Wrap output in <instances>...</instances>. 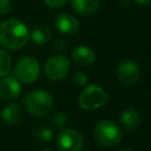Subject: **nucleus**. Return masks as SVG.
Instances as JSON below:
<instances>
[{"mask_svg":"<svg viewBox=\"0 0 151 151\" xmlns=\"http://www.w3.org/2000/svg\"><path fill=\"white\" fill-rule=\"evenodd\" d=\"M119 151H132V150H129V149H124V150H119Z\"/></svg>","mask_w":151,"mask_h":151,"instance_id":"393cba45","label":"nucleus"},{"mask_svg":"<svg viewBox=\"0 0 151 151\" xmlns=\"http://www.w3.org/2000/svg\"><path fill=\"white\" fill-rule=\"evenodd\" d=\"M93 136L100 145L111 147L120 143L123 133L120 127L114 122L109 119H103L94 125Z\"/></svg>","mask_w":151,"mask_h":151,"instance_id":"7ed1b4c3","label":"nucleus"},{"mask_svg":"<svg viewBox=\"0 0 151 151\" xmlns=\"http://www.w3.org/2000/svg\"><path fill=\"white\" fill-rule=\"evenodd\" d=\"M54 26L61 34L72 35L79 31L80 24L74 15L70 13H61L55 18Z\"/></svg>","mask_w":151,"mask_h":151,"instance_id":"9d476101","label":"nucleus"},{"mask_svg":"<svg viewBox=\"0 0 151 151\" xmlns=\"http://www.w3.org/2000/svg\"><path fill=\"white\" fill-rule=\"evenodd\" d=\"M12 68V59L11 55L0 48V78H4L9 74Z\"/></svg>","mask_w":151,"mask_h":151,"instance_id":"f3484780","label":"nucleus"},{"mask_svg":"<svg viewBox=\"0 0 151 151\" xmlns=\"http://www.w3.org/2000/svg\"><path fill=\"white\" fill-rule=\"evenodd\" d=\"M83 136L78 130L64 129L57 136V146L59 151H81Z\"/></svg>","mask_w":151,"mask_h":151,"instance_id":"6e6552de","label":"nucleus"},{"mask_svg":"<svg viewBox=\"0 0 151 151\" xmlns=\"http://www.w3.org/2000/svg\"><path fill=\"white\" fill-rule=\"evenodd\" d=\"M1 117L7 124H15L22 117V107L18 103L6 105L1 111Z\"/></svg>","mask_w":151,"mask_h":151,"instance_id":"4468645a","label":"nucleus"},{"mask_svg":"<svg viewBox=\"0 0 151 151\" xmlns=\"http://www.w3.org/2000/svg\"><path fill=\"white\" fill-rule=\"evenodd\" d=\"M71 59L74 64L80 67H88L96 60V53L92 48L85 45H79L74 47L71 52Z\"/></svg>","mask_w":151,"mask_h":151,"instance_id":"9b49d317","label":"nucleus"},{"mask_svg":"<svg viewBox=\"0 0 151 151\" xmlns=\"http://www.w3.org/2000/svg\"><path fill=\"white\" fill-rule=\"evenodd\" d=\"M138 5H150L151 4V0H134Z\"/></svg>","mask_w":151,"mask_h":151,"instance_id":"5701e85b","label":"nucleus"},{"mask_svg":"<svg viewBox=\"0 0 151 151\" xmlns=\"http://www.w3.org/2000/svg\"><path fill=\"white\" fill-rule=\"evenodd\" d=\"M109 100L107 92L99 85H88L79 94L78 103L83 110L92 111L103 107Z\"/></svg>","mask_w":151,"mask_h":151,"instance_id":"20e7f679","label":"nucleus"},{"mask_svg":"<svg viewBox=\"0 0 151 151\" xmlns=\"http://www.w3.org/2000/svg\"><path fill=\"white\" fill-rule=\"evenodd\" d=\"M99 0H71L72 9L80 15H91L99 8Z\"/></svg>","mask_w":151,"mask_h":151,"instance_id":"ddd939ff","label":"nucleus"},{"mask_svg":"<svg viewBox=\"0 0 151 151\" xmlns=\"http://www.w3.org/2000/svg\"><path fill=\"white\" fill-rule=\"evenodd\" d=\"M14 76L17 79L25 84L35 81L40 76V64L33 57H22L18 60L14 67Z\"/></svg>","mask_w":151,"mask_h":151,"instance_id":"423d86ee","label":"nucleus"},{"mask_svg":"<svg viewBox=\"0 0 151 151\" xmlns=\"http://www.w3.org/2000/svg\"><path fill=\"white\" fill-rule=\"evenodd\" d=\"M72 81L77 85V86H85L87 83V77L85 73L80 72V71H76L72 76Z\"/></svg>","mask_w":151,"mask_h":151,"instance_id":"6ab92c4d","label":"nucleus"},{"mask_svg":"<svg viewBox=\"0 0 151 151\" xmlns=\"http://www.w3.org/2000/svg\"><path fill=\"white\" fill-rule=\"evenodd\" d=\"M71 68L70 59L64 54H54L51 55L45 65H44V73L47 79L52 81H58L64 79Z\"/></svg>","mask_w":151,"mask_h":151,"instance_id":"39448f33","label":"nucleus"},{"mask_svg":"<svg viewBox=\"0 0 151 151\" xmlns=\"http://www.w3.org/2000/svg\"><path fill=\"white\" fill-rule=\"evenodd\" d=\"M53 137V130L47 125H39L33 130V138L38 142H50Z\"/></svg>","mask_w":151,"mask_h":151,"instance_id":"dca6fc26","label":"nucleus"},{"mask_svg":"<svg viewBox=\"0 0 151 151\" xmlns=\"http://www.w3.org/2000/svg\"><path fill=\"white\" fill-rule=\"evenodd\" d=\"M22 104L28 113L33 116H45L52 110L54 100L51 93L47 91L35 90L25 96Z\"/></svg>","mask_w":151,"mask_h":151,"instance_id":"f03ea898","label":"nucleus"},{"mask_svg":"<svg viewBox=\"0 0 151 151\" xmlns=\"http://www.w3.org/2000/svg\"><path fill=\"white\" fill-rule=\"evenodd\" d=\"M41 151H53V150H51V149H44V150H41Z\"/></svg>","mask_w":151,"mask_h":151,"instance_id":"b1692460","label":"nucleus"},{"mask_svg":"<svg viewBox=\"0 0 151 151\" xmlns=\"http://www.w3.org/2000/svg\"><path fill=\"white\" fill-rule=\"evenodd\" d=\"M21 92L20 81L15 76H6L0 81V97L5 100H14Z\"/></svg>","mask_w":151,"mask_h":151,"instance_id":"1a4fd4ad","label":"nucleus"},{"mask_svg":"<svg viewBox=\"0 0 151 151\" xmlns=\"http://www.w3.org/2000/svg\"><path fill=\"white\" fill-rule=\"evenodd\" d=\"M120 123L125 131L132 132L138 127L140 123V116L137 112V110L132 107H127L123 110L120 113Z\"/></svg>","mask_w":151,"mask_h":151,"instance_id":"f8f14e48","label":"nucleus"},{"mask_svg":"<svg viewBox=\"0 0 151 151\" xmlns=\"http://www.w3.org/2000/svg\"><path fill=\"white\" fill-rule=\"evenodd\" d=\"M11 9V1L9 0H0V15L6 14Z\"/></svg>","mask_w":151,"mask_h":151,"instance_id":"412c9836","label":"nucleus"},{"mask_svg":"<svg viewBox=\"0 0 151 151\" xmlns=\"http://www.w3.org/2000/svg\"><path fill=\"white\" fill-rule=\"evenodd\" d=\"M29 40L27 26L19 19H6L0 24V45L7 50H20Z\"/></svg>","mask_w":151,"mask_h":151,"instance_id":"f257e3e1","label":"nucleus"},{"mask_svg":"<svg viewBox=\"0 0 151 151\" xmlns=\"http://www.w3.org/2000/svg\"><path fill=\"white\" fill-rule=\"evenodd\" d=\"M51 38H52V31L46 25L35 26L29 32V39L35 45H45L51 40Z\"/></svg>","mask_w":151,"mask_h":151,"instance_id":"2eb2a0df","label":"nucleus"},{"mask_svg":"<svg viewBox=\"0 0 151 151\" xmlns=\"http://www.w3.org/2000/svg\"><path fill=\"white\" fill-rule=\"evenodd\" d=\"M140 77V70L136 61L131 59L122 60L117 66V78L124 86H134Z\"/></svg>","mask_w":151,"mask_h":151,"instance_id":"0eeeda50","label":"nucleus"},{"mask_svg":"<svg viewBox=\"0 0 151 151\" xmlns=\"http://www.w3.org/2000/svg\"><path fill=\"white\" fill-rule=\"evenodd\" d=\"M51 120H52L53 125H55L57 127H64L67 124V116L61 111H57L53 113Z\"/></svg>","mask_w":151,"mask_h":151,"instance_id":"a211bd4d","label":"nucleus"},{"mask_svg":"<svg viewBox=\"0 0 151 151\" xmlns=\"http://www.w3.org/2000/svg\"><path fill=\"white\" fill-rule=\"evenodd\" d=\"M54 46H55V50H59V51H61V50L66 48V46H67V42H66L64 39H58V40L54 42Z\"/></svg>","mask_w":151,"mask_h":151,"instance_id":"4be33fe9","label":"nucleus"},{"mask_svg":"<svg viewBox=\"0 0 151 151\" xmlns=\"http://www.w3.org/2000/svg\"><path fill=\"white\" fill-rule=\"evenodd\" d=\"M44 2L50 8H60L67 2V0H44Z\"/></svg>","mask_w":151,"mask_h":151,"instance_id":"aec40b11","label":"nucleus"}]
</instances>
